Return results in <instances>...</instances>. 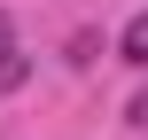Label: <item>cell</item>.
<instances>
[{"label":"cell","instance_id":"6da1fadb","mask_svg":"<svg viewBox=\"0 0 148 140\" xmlns=\"http://www.w3.org/2000/svg\"><path fill=\"white\" fill-rule=\"evenodd\" d=\"M117 55H125L133 70H148V8L133 16V23H125V31H117Z\"/></svg>","mask_w":148,"mask_h":140},{"label":"cell","instance_id":"7a4b0ae2","mask_svg":"<svg viewBox=\"0 0 148 140\" xmlns=\"http://www.w3.org/2000/svg\"><path fill=\"white\" fill-rule=\"evenodd\" d=\"M16 55V23H8V8H0V62Z\"/></svg>","mask_w":148,"mask_h":140}]
</instances>
